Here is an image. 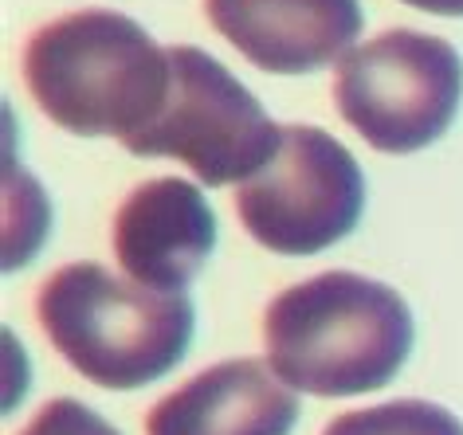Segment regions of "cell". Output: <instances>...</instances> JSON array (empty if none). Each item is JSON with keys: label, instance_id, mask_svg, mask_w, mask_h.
I'll use <instances>...</instances> for the list:
<instances>
[{"label": "cell", "instance_id": "cell-1", "mask_svg": "<svg viewBox=\"0 0 463 435\" xmlns=\"http://www.w3.org/2000/svg\"><path fill=\"white\" fill-rule=\"evenodd\" d=\"M416 341L409 302L354 271H322L287 286L263 314L268 365L310 396H362L404 369Z\"/></svg>", "mask_w": 463, "mask_h": 435}, {"label": "cell", "instance_id": "cell-2", "mask_svg": "<svg viewBox=\"0 0 463 435\" xmlns=\"http://www.w3.org/2000/svg\"><path fill=\"white\" fill-rule=\"evenodd\" d=\"M24 83L60 130L126 145L165 106L169 51L137 20L83 8L28 40Z\"/></svg>", "mask_w": 463, "mask_h": 435}, {"label": "cell", "instance_id": "cell-3", "mask_svg": "<svg viewBox=\"0 0 463 435\" xmlns=\"http://www.w3.org/2000/svg\"><path fill=\"white\" fill-rule=\"evenodd\" d=\"M36 318L60 357L99 388H146L184 361L196 310L184 291H149L102 263H67L40 286Z\"/></svg>", "mask_w": 463, "mask_h": 435}, {"label": "cell", "instance_id": "cell-4", "mask_svg": "<svg viewBox=\"0 0 463 435\" xmlns=\"http://www.w3.org/2000/svg\"><path fill=\"white\" fill-rule=\"evenodd\" d=\"M165 106L137 137L134 157H177L208 189L244 185L271 162L283 125L268 118L260 98L216 55L193 43H173Z\"/></svg>", "mask_w": 463, "mask_h": 435}, {"label": "cell", "instance_id": "cell-5", "mask_svg": "<svg viewBox=\"0 0 463 435\" xmlns=\"http://www.w3.org/2000/svg\"><path fill=\"white\" fill-rule=\"evenodd\" d=\"M334 102L373 150H428L459 114L463 60L448 40L392 28L338 60Z\"/></svg>", "mask_w": 463, "mask_h": 435}, {"label": "cell", "instance_id": "cell-6", "mask_svg": "<svg viewBox=\"0 0 463 435\" xmlns=\"http://www.w3.org/2000/svg\"><path fill=\"white\" fill-rule=\"evenodd\" d=\"M365 208V173L338 137L283 125L271 162L236 192L244 232L275 255H318L345 239Z\"/></svg>", "mask_w": 463, "mask_h": 435}, {"label": "cell", "instance_id": "cell-7", "mask_svg": "<svg viewBox=\"0 0 463 435\" xmlns=\"http://www.w3.org/2000/svg\"><path fill=\"white\" fill-rule=\"evenodd\" d=\"M110 236L126 279L173 294L184 291L213 255L216 212L189 180L157 177L118 204Z\"/></svg>", "mask_w": 463, "mask_h": 435}, {"label": "cell", "instance_id": "cell-8", "mask_svg": "<svg viewBox=\"0 0 463 435\" xmlns=\"http://www.w3.org/2000/svg\"><path fill=\"white\" fill-rule=\"evenodd\" d=\"M213 28L271 75H310L354 51L362 0H204Z\"/></svg>", "mask_w": 463, "mask_h": 435}, {"label": "cell", "instance_id": "cell-9", "mask_svg": "<svg viewBox=\"0 0 463 435\" xmlns=\"http://www.w3.org/2000/svg\"><path fill=\"white\" fill-rule=\"evenodd\" d=\"M298 396L260 357H232L161 396L146 435H291Z\"/></svg>", "mask_w": 463, "mask_h": 435}, {"label": "cell", "instance_id": "cell-10", "mask_svg": "<svg viewBox=\"0 0 463 435\" xmlns=\"http://www.w3.org/2000/svg\"><path fill=\"white\" fill-rule=\"evenodd\" d=\"M322 435H463V423L432 400H389L377 408L345 412Z\"/></svg>", "mask_w": 463, "mask_h": 435}, {"label": "cell", "instance_id": "cell-11", "mask_svg": "<svg viewBox=\"0 0 463 435\" xmlns=\"http://www.w3.org/2000/svg\"><path fill=\"white\" fill-rule=\"evenodd\" d=\"M20 435H122V431L102 420L95 408H87L83 400L60 396V400H48Z\"/></svg>", "mask_w": 463, "mask_h": 435}, {"label": "cell", "instance_id": "cell-12", "mask_svg": "<svg viewBox=\"0 0 463 435\" xmlns=\"http://www.w3.org/2000/svg\"><path fill=\"white\" fill-rule=\"evenodd\" d=\"M404 5L432 13V16H463V0H404Z\"/></svg>", "mask_w": 463, "mask_h": 435}]
</instances>
